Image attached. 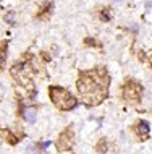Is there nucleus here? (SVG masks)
<instances>
[{
  "mask_svg": "<svg viewBox=\"0 0 152 154\" xmlns=\"http://www.w3.org/2000/svg\"><path fill=\"white\" fill-rule=\"evenodd\" d=\"M102 76H105V73L96 75V72H91L81 75L78 81V89L88 102L92 101V104H99L102 97H105L107 86H102Z\"/></svg>",
  "mask_w": 152,
  "mask_h": 154,
  "instance_id": "nucleus-1",
  "label": "nucleus"
},
{
  "mask_svg": "<svg viewBox=\"0 0 152 154\" xmlns=\"http://www.w3.org/2000/svg\"><path fill=\"white\" fill-rule=\"evenodd\" d=\"M49 94H50V99L53 101V104L61 110H71L78 106L76 97H73L67 89L60 88V86H52Z\"/></svg>",
  "mask_w": 152,
  "mask_h": 154,
  "instance_id": "nucleus-2",
  "label": "nucleus"
},
{
  "mask_svg": "<svg viewBox=\"0 0 152 154\" xmlns=\"http://www.w3.org/2000/svg\"><path fill=\"white\" fill-rule=\"evenodd\" d=\"M139 94H141V88H139L138 83H133V81H131L130 85L125 88V97H126V99L138 101V99H139Z\"/></svg>",
  "mask_w": 152,
  "mask_h": 154,
  "instance_id": "nucleus-3",
  "label": "nucleus"
},
{
  "mask_svg": "<svg viewBox=\"0 0 152 154\" xmlns=\"http://www.w3.org/2000/svg\"><path fill=\"white\" fill-rule=\"evenodd\" d=\"M138 133L142 136H147L149 135V123L146 122V120H142V122L138 123Z\"/></svg>",
  "mask_w": 152,
  "mask_h": 154,
  "instance_id": "nucleus-4",
  "label": "nucleus"
},
{
  "mask_svg": "<svg viewBox=\"0 0 152 154\" xmlns=\"http://www.w3.org/2000/svg\"><path fill=\"white\" fill-rule=\"evenodd\" d=\"M24 119H26V122H34L36 120V109L34 107H28L26 110H24Z\"/></svg>",
  "mask_w": 152,
  "mask_h": 154,
  "instance_id": "nucleus-5",
  "label": "nucleus"
},
{
  "mask_svg": "<svg viewBox=\"0 0 152 154\" xmlns=\"http://www.w3.org/2000/svg\"><path fill=\"white\" fill-rule=\"evenodd\" d=\"M102 18H104L105 21H109V20H110V13H109V11H105V13H102Z\"/></svg>",
  "mask_w": 152,
  "mask_h": 154,
  "instance_id": "nucleus-6",
  "label": "nucleus"
}]
</instances>
